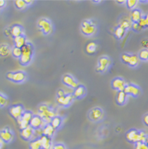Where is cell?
Wrapping results in <instances>:
<instances>
[{"label":"cell","instance_id":"cell-1","mask_svg":"<svg viewBox=\"0 0 148 149\" xmlns=\"http://www.w3.org/2000/svg\"><path fill=\"white\" fill-rule=\"evenodd\" d=\"M147 136V135H146L143 131H138L132 129L126 132L125 137L128 142L135 144L137 143H145Z\"/></svg>","mask_w":148,"mask_h":149},{"label":"cell","instance_id":"cell-2","mask_svg":"<svg viewBox=\"0 0 148 149\" xmlns=\"http://www.w3.org/2000/svg\"><path fill=\"white\" fill-rule=\"evenodd\" d=\"M38 112H39V116L42 118L45 125L50 124L51 119L56 116L54 110L46 104H41L38 106Z\"/></svg>","mask_w":148,"mask_h":149},{"label":"cell","instance_id":"cell-3","mask_svg":"<svg viewBox=\"0 0 148 149\" xmlns=\"http://www.w3.org/2000/svg\"><path fill=\"white\" fill-rule=\"evenodd\" d=\"M22 54L20 57V63L23 66H27L31 63L33 60V47L31 43L26 44V45L22 49Z\"/></svg>","mask_w":148,"mask_h":149},{"label":"cell","instance_id":"cell-4","mask_svg":"<svg viewBox=\"0 0 148 149\" xmlns=\"http://www.w3.org/2000/svg\"><path fill=\"white\" fill-rule=\"evenodd\" d=\"M97 31V26L92 20H84L81 24V32L85 36H93Z\"/></svg>","mask_w":148,"mask_h":149},{"label":"cell","instance_id":"cell-5","mask_svg":"<svg viewBox=\"0 0 148 149\" xmlns=\"http://www.w3.org/2000/svg\"><path fill=\"white\" fill-rule=\"evenodd\" d=\"M39 29L41 30L43 33L44 35H49L52 33L53 31V26L49 19L47 18H40L37 22Z\"/></svg>","mask_w":148,"mask_h":149},{"label":"cell","instance_id":"cell-6","mask_svg":"<svg viewBox=\"0 0 148 149\" xmlns=\"http://www.w3.org/2000/svg\"><path fill=\"white\" fill-rule=\"evenodd\" d=\"M121 60L123 63L128 64L130 67H136L140 63V59L137 55L135 54H128V53H124L121 55Z\"/></svg>","mask_w":148,"mask_h":149},{"label":"cell","instance_id":"cell-7","mask_svg":"<svg viewBox=\"0 0 148 149\" xmlns=\"http://www.w3.org/2000/svg\"><path fill=\"white\" fill-rule=\"evenodd\" d=\"M6 79L13 81L14 83H23L26 79V74L22 71H17L15 72H8L6 74Z\"/></svg>","mask_w":148,"mask_h":149},{"label":"cell","instance_id":"cell-8","mask_svg":"<svg viewBox=\"0 0 148 149\" xmlns=\"http://www.w3.org/2000/svg\"><path fill=\"white\" fill-rule=\"evenodd\" d=\"M33 114L31 111L24 112L22 118L19 120H17V124H18V125L22 130L29 127V123H30V120L33 118Z\"/></svg>","mask_w":148,"mask_h":149},{"label":"cell","instance_id":"cell-9","mask_svg":"<svg viewBox=\"0 0 148 149\" xmlns=\"http://www.w3.org/2000/svg\"><path fill=\"white\" fill-rule=\"evenodd\" d=\"M110 65H111V60L108 56H101L98 60V63L96 68V71L100 73L105 72L108 70Z\"/></svg>","mask_w":148,"mask_h":149},{"label":"cell","instance_id":"cell-10","mask_svg":"<svg viewBox=\"0 0 148 149\" xmlns=\"http://www.w3.org/2000/svg\"><path fill=\"white\" fill-rule=\"evenodd\" d=\"M88 117L90 120L97 122L102 120L104 118V112L100 107H94L89 112Z\"/></svg>","mask_w":148,"mask_h":149},{"label":"cell","instance_id":"cell-11","mask_svg":"<svg viewBox=\"0 0 148 149\" xmlns=\"http://www.w3.org/2000/svg\"><path fill=\"white\" fill-rule=\"evenodd\" d=\"M9 112H10V114L12 118L17 120L22 118L25 110L22 105H14V106H10Z\"/></svg>","mask_w":148,"mask_h":149},{"label":"cell","instance_id":"cell-12","mask_svg":"<svg viewBox=\"0 0 148 149\" xmlns=\"http://www.w3.org/2000/svg\"><path fill=\"white\" fill-rule=\"evenodd\" d=\"M74 99V97L72 94H67L63 97H57L56 102L59 106L67 107L73 102Z\"/></svg>","mask_w":148,"mask_h":149},{"label":"cell","instance_id":"cell-13","mask_svg":"<svg viewBox=\"0 0 148 149\" xmlns=\"http://www.w3.org/2000/svg\"><path fill=\"white\" fill-rule=\"evenodd\" d=\"M124 91L128 95H131L132 97H138L141 94V90L140 87L132 83L127 84Z\"/></svg>","mask_w":148,"mask_h":149},{"label":"cell","instance_id":"cell-14","mask_svg":"<svg viewBox=\"0 0 148 149\" xmlns=\"http://www.w3.org/2000/svg\"><path fill=\"white\" fill-rule=\"evenodd\" d=\"M62 82L65 86H68L70 88H73V89H75L79 85L77 80L70 74H65L63 75Z\"/></svg>","mask_w":148,"mask_h":149},{"label":"cell","instance_id":"cell-15","mask_svg":"<svg viewBox=\"0 0 148 149\" xmlns=\"http://www.w3.org/2000/svg\"><path fill=\"white\" fill-rule=\"evenodd\" d=\"M127 83L122 78L117 77L113 79L112 80L111 86L113 90H116V91H124V88H125Z\"/></svg>","mask_w":148,"mask_h":149},{"label":"cell","instance_id":"cell-16","mask_svg":"<svg viewBox=\"0 0 148 149\" xmlns=\"http://www.w3.org/2000/svg\"><path fill=\"white\" fill-rule=\"evenodd\" d=\"M44 125H45V123L44 122V120L41 118H40L39 114L38 115H33V117L30 120L29 123V126L33 128L34 130H37V129H40L43 126H44Z\"/></svg>","mask_w":148,"mask_h":149},{"label":"cell","instance_id":"cell-17","mask_svg":"<svg viewBox=\"0 0 148 149\" xmlns=\"http://www.w3.org/2000/svg\"><path fill=\"white\" fill-rule=\"evenodd\" d=\"M0 137L5 143H10L14 139V133L9 128H5L0 131Z\"/></svg>","mask_w":148,"mask_h":149},{"label":"cell","instance_id":"cell-18","mask_svg":"<svg viewBox=\"0 0 148 149\" xmlns=\"http://www.w3.org/2000/svg\"><path fill=\"white\" fill-rule=\"evenodd\" d=\"M35 135V130L33 128L29 126L26 129H22L21 131V136L25 141H30L33 140V138Z\"/></svg>","mask_w":148,"mask_h":149},{"label":"cell","instance_id":"cell-19","mask_svg":"<svg viewBox=\"0 0 148 149\" xmlns=\"http://www.w3.org/2000/svg\"><path fill=\"white\" fill-rule=\"evenodd\" d=\"M86 94V89L85 87L82 84H79L78 86L74 90V93L72 94L74 96V98L79 99V98H82Z\"/></svg>","mask_w":148,"mask_h":149},{"label":"cell","instance_id":"cell-20","mask_svg":"<svg viewBox=\"0 0 148 149\" xmlns=\"http://www.w3.org/2000/svg\"><path fill=\"white\" fill-rule=\"evenodd\" d=\"M40 138V143H41V148L42 149H51L53 144H52V140L51 137L46 136L42 135Z\"/></svg>","mask_w":148,"mask_h":149},{"label":"cell","instance_id":"cell-21","mask_svg":"<svg viewBox=\"0 0 148 149\" xmlns=\"http://www.w3.org/2000/svg\"><path fill=\"white\" fill-rule=\"evenodd\" d=\"M10 33L14 38L17 37H20L23 35V28L19 25H14L10 28Z\"/></svg>","mask_w":148,"mask_h":149},{"label":"cell","instance_id":"cell-22","mask_svg":"<svg viewBox=\"0 0 148 149\" xmlns=\"http://www.w3.org/2000/svg\"><path fill=\"white\" fill-rule=\"evenodd\" d=\"M142 17V12L139 9L132 10L131 13V21L132 23H138Z\"/></svg>","mask_w":148,"mask_h":149},{"label":"cell","instance_id":"cell-23","mask_svg":"<svg viewBox=\"0 0 148 149\" xmlns=\"http://www.w3.org/2000/svg\"><path fill=\"white\" fill-rule=\"evenodd\" d=\"M55 132L56 130L53 129V127L51 126L50 124H47L42 128V134L49 137H52L54 136Z\"/></svg>","mask_w":148,"mask_h":149},{"label":"cell","instance_id":"cell-24","mask_svg":"<svg viewBox=\"0 0 148 149\" xmlns=\"http://www.w3.org/2000/svg\"><path fill=\"white\" fill-rule=\"evenodd\" d=\"M14 43L15 47L19 48V49H22L23 47L27 44V40H26V37L24 35H22V36H20V37L14 38Z\"/></svg>","mask_w":148,"mask_h":149},{"label":"cell","instance_id":"cell-25","mask_svg":"<svg viewBox=\"0 0 148 149\" xmlns=\"http://www.w3.org/2000/svg\"><path fill=\"white\" fill-rule=\"evenodd\" d=\"M11 50L10 47L7 44H0V56L2 57L8 56L11 53Z\"/></svg>","mask_w":148,"mask_h":149},{"label":"cell","instance_id":"cell-26","mask_svg":"<svg viewBox=\"0 0 148 149\" xmlns=\"http://www.w3.org/2000/svg\"><path fill=\"white\" fill-rule=\"evenodd\" d=\"M97 45L96 42L94 41H91V42H89L86 45L85 47V52L89 55H94L95 52H97Z\"/></svg>","mask_w":148,"mask_h":149},{"label":"cell","instance_id":"cell-27","mask_svg":"<svg viewBox=\"0 0 148 149\" xmlns=\"http://www.w3.org/2000/svg\"><path fill=\"white\" fill-rule=\"evenodd\" d=\"M62 123H63V119H62V118L60 117V116H56V117H54V118L51 119L50 125L53 127V129L55 130H57V129L61 126Z\"/></svg>","mask_w":148,"mask_h":149},{"label":"cell","instance_id":"cell-28","mask_svg":"<svg viewBox=\"0 0 148 149\" xmlns=\"http://www.w3.org/2000/svg\"><path fill=\"white\" fill-rule=\"evenodd\" d=\"M128 95L124 91H118L117 95V103L120 106H122L127 101Z\"/></svg>","mask_w":148,"mask_h":149},{"label":"cell","instance_id":"cell-29","mask_svg":"<svg viewBox=\"0 0 148 149\" xmlns=\"http://www.w3.org/2000/svg\"><path fill=\"white\" fill-rule=\"evenodd\" d=\"M126 30L124 29H123L122 27H120V26H117L115 29H114L113 33L115 37L118 39V40H120L121 38L124 37V36L125 35Z\"/></svg>","mask_w":148,"mask_h":149},{"label":"cell","instance_id":"cell-30","mask_svg":"<svg viewBox=\"0 0 148 149\" xmlns=\"http://www.w3.org/2000/svg\"><path fill=\"white\" fill-rule=\"evenodd\" d=\"M131 26H132V22L131 21V19H129L128 17H124V18L121 19L120 22V25H119V26L122 27L123 29H124L125 30L130 29Z\"/></svg>","mask_w":148,"mask_h":149},{"label":"cell","instance_id":"cell-31","mask_svg":"<svg viewBox=\"0 0 148 149\" xmlns=\"http://www.w3.org/2000/svg\"><path fill=\"white\" fill-rule=\"evenodd\" d=\"M29 149H42L40 138H36V139H33L30 141Z\"/></svg>","mask_w":148,"mask_h":149},{"label":"cell","instance_id":"cell-32","mask_svg":"<svg viewBox=\"0 0 148 149\" xmlns=\"http://www.w3.org/2000/svg\"><path fill=\"white\" fill-rule=\"evenodd\" d=\"M14 5L16 6V8L18 10H24L25 8L27 7L26 2L24 0H16L14 1Z\"/></svg>","mask_w":148,"mask_h":149},{"label":"cell","instance_id":"cell-33","mask_svg":"<svg viewBox=\"0 0 148 149\" xmlns=\"http://www.w3.org/2000/svg\"><path fill=\"white\" fill-rule=\"evenodd\" d=\"M11 54L13 55V56H14V57L20 59V57L22 56V49H19V48H17V47H15V46H14L11 50Z\"/></svg>","mask_w":148,"mask_h":149},{"label":"cell","instance_id":"cell-34","mask_svg":"<svg viewBox=\"0 0 148 149\" xmlns=\"http://www.w3.org/2000/svg\"><path fill=\"white\" fill-rule=\"evenodd\" d=\"M139 25H140L142 29L144 28H148V14L143 16V17L141 18V20L139 22Z\"/></svg>","mask_w":148,"mask_h":149},{"label":"cell","instance_id":"cell-35","mask_svg":"<svg viewBox=\"0 0 148 149\" xmlns=\"http://www.w3.org/2000/svg\"><path fill=\"white\" fill-rule=\"evenodd\" d=\"M139 59L142 61L148 60V49H142L139 53Z\"/></svg>","mask_w":148,"mask_h":149},{"label":"cell","instance_id":"cell-36","mask_svg":"<svg viewBox=\"0 0 148 149\" xmlns=\"http://www.w3.org/2000/svg\"><path fill=\"white\" fill-rule=\"evenodd\" d=\"M138 3L139 2L136 0H128V1H126V6L129 10H134L135 9V7L136 6Z\"/></svg>","mask_w":148,"mask_h":149},{"label":"cell","instance_id":"cell-37","mask_svg":"<svg viewBox=\"0 0 148 149\" xmlns=\"http://www.w3.org/2000/svg\"><path fill=\"white\" fill-rule=\"evenodd\" d=\"M7 104V98L5 95L0 93V107H3Z\"/></svg>","mask_w":148,"mask_h":149},{"label":"cell","instance_id":"cell-38","mask_svg":"<svg viewBox=\"0 0 148 149\" xmlns=\"http://www.w3.org/2000/svg\"><path fill=\"white\" fill-rule=\"evenodd\" d=\"M135 149H148V146L146 143H137L135 145Z\"/></svg>","mask_w":148,"mask_h":149},{"label":"cell","instance_id":"cell-39","mask_svg":"<svg viewBox=\"0 0 148 149\" xmlns=\"http://www.w3.org/2000/svg\"><path fill=\"white\" fill-rule=\"evenodd\" d=\"M51 149H67V148H66V146L63 143H56V144H53Z\"/></svg>","mask_w":148,"mask_h":149},{"label":"cell","instance_id":"cell-40","mask_svg":"<svg viewBox=\"0 0 148 149\" xmlns=\"http://www.w3.org/2000/svg\"><path fill=\"white\" fill-rule=\"evenodd\" d=\"M131 28H132V29H133L134 31H136V32L141 31V30L142 29V27L139 25V23H132Z\"/></svg>","mask_w":148,"mask_h":149},{"label":"cell","instance_id":"cell-41","mask_svg":"<svg viewBox=\"0 0 148 149\" xmlns=\"http://www.w3.org/2000/svg\"><path fill=\"white\" fill-rule=\"evenodd\" d=\"M66 92L62 89H60L58 91H57V97H63L64 95H66Z\"/></svg>","mask_w":148,"mask_h":149},{"label":"cell","instance_id":"cell-42","mask_svg":"<svg viewBox=\"0 0 148 149\" xmlns=\"http://www.w3.org/2000/svg\"><path fill=\"white\" fill-rule=\"evenodd\" d=\"M142 120H143V123H144V125H145L146 126L148 127V113H146V114L143 116Z\"/></svg>","mask_w":148,"mask_h":149},{"label":"cell","instance_id":"cell-43","mask_svg":"<svg viewBox=\"0 0 148 149\" xmlns=\"http://www.w3.org/2000/svg\"><path fill=\"white\" fill-rule=\"evenodd\" d=\"M142 45L144 48V49H148V40H144L142 41Z\"/></svg>","mask_w":148,"mask_h":149},{"label":"cell","instance_id":"cell-44","mask_svg":"<svg viewBox=\"0 0 148 149\" xmlns=\"http://www.w3.org/2000/svg\"><path fill=\"white\" fill-rule=\"evenodd\" d=\"M4 34L6 35V37L11 36V33H10V28H8V29H5V31H4Z\"/></svg>","mask_w":148,"mask_h":149},{"label":"cell","instance_id":"cell-45","mask_svg":"<svg viewBox=\"0 0 148 149\" xmlns=\"http://www.w3.org/2000/svg\"><path fill=\"white\" fill-rule=\"evenodd\" d=\"M6 5V1H4V0H0V9L4 7Z\"/></svg>","mask_w":148,"mask_h":149},{"label":"cell","instance_id":"cell-46","mask_svg":"<svg viewBox=\"0 0 148 149\" xmlns=\"http://www.w3.org/2000/svg\"><path fill=\"white\" fill-rule=\"evenodd\" d=\"M4 143H5V142L1 139V137H0V149H3V147H4Z\"/></svg>","mask_w":148,"mask_h":149},{"label":"cell","instance_id":"cell-47","mask_svg":"<svg viewBox=\"0 0 148 149\" xmlns=\"http://www.w3.org/2000/svg\"><path fill=\"white\" fill-rule=\"evenodd\" d=\"M25 2H26L27 6H29L30 4H32V3H33V1H31V0H25Z\"/></svg>","mask_w":148,"mask_h":149},{"label":"cell","instance_id":"cell-48","mask_svg":"<svg viewBox=\"0 0 148 149\" xmlns=\"http://www.w3.org/2000/svg\"><path fill=\"white\" fill-rule=\"evenodd\" d=\"M118 4H126V1H117Z\"/></svg>","mask_w":148,"mask_h":149},{"label":"cell","instance_id":"cell-49","mask_svg":"<svg viewBox=\"0 0 148 149\" xmlns=\"http://www.w3.org/2000/svg\"><path fill=\"white\" fill-rule=\"evenodd\" d=\"M145 143H147V146H148V135H147V138H146Z\"/></svg>","mask_w":148,"mask_h":149},{"label":"cell","instance_id":"cell-50","mask_svg":"<svg viewBox=\"0 0 148 149\" xmlns=\"http://www.w3.org/2000/svg\"><path fill=\"white\" fill-rule=\"evenodd\" d=\"M93 3H101V1H93Z\"/></svg>","mask_w":148,"mask_h":149}]
</instances>
